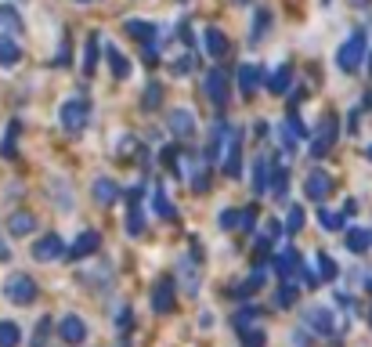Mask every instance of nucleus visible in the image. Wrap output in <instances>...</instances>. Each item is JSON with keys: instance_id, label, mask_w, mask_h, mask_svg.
<instances>
[{"instance_id": "nucleus-20", "label": "nucleus", "mask_w": 372, "mask_h": 347, "mask_svg": "<svg viewBox=\"0 0 372 347\" xmlns=\"http://www.w3.org/2000/svg\"><path fill=\"white\" fill-rule=\"evenodd\" d=\"M127 231H130V236H141V231H145V213H141V188H134V196H130Z\"/></svg>"}, {"instance_id": "nucleus-39", "label": "nucleus", "mask_w": 372, "mask_h": 347, "mask_svg": "<svg viewBox=\"0 0 372 347\" xmlns=\"http://www.w3.org/2000/svg\"><path fill=\"white\" fill-rule=\"evenodd\" d=\"M300 228H304V210H300V206H289V213H286V231H289V236H296Z\"/></svg>"}, {"instance_id": "nucleus-15", "label": "nucleus", "mask_w": 372, "mask_h": 347, "mask_svg": "<svg viewBox=\"0 0 372 347\" xmlns=\"http://www.w3.org/2000/svg\"><path fill=\"white\" fill-rule=\"evenodd\" d=\"M58 333H62L66 343H80V340L87 336V322H83L80 315H66V318L58 322Z\"/></svg>"}, {"instance_id": "nucleus-10", "label": "nucleus", "mask_w": 372, "mask_h": 347, "mask_svg": "<svg viewBox=\"0 0 372 347\" xmlns=\"http://www.w3.org/2000/svg\"><path fill=\"white\" fill-rule=\"evenodd\" d=\"M167 127H170L174 138H192L195 134V116L188 109H174V112H167Z\"/></svg>"}, {"instance_id": "nucleus-32", "label": "nucleus", "mask_w": 372, "mask_h": 347, "mask_svg": "<svg viewBox=\"0 0 372 347\" xmlns=\"http://www.w3.org/2000/svg\"><path fill=\"white\" fill-rule=\"evenodd\" d=\"M159 101H163V84H159V80H152L148 87H145V98H141V109H159Z\"/></svg>"}, {"instance_id": "nucleus-7", "label": "nucleus", "mask_w": 372, "mask_h": 347, "mask_svg": "<svg viewBox=\"0 0 372 347\" xmlns=\"http://www.w3.org/2000/svg\"><path fill=\"white\" fill-rule=\"evenodd\" d=\"M62 253H66V243H62V236H55V231H47L43 239H36V243H33V261L51 264V261H58Z\"/></svg>"}, {"instance_id": "nucleus-25", "label": "nucleus", "mask_w": 372, "mask_h": 347, "mask_svg": "<svg viewBox=\"0 0 372 347\" xmlns=\"http://www.w3.org/2000/svg\"><path fill=\"white\" fill-rule=\"evenodd\" d=\"M105 58H109V66H113V76H116V80H127V76H130V62H127V58H123L113 44L105 47Z\"/></svg>"}, {"instance_id": "nucleus-9", "label": "nucleus", "mask_w": 372, "mask_h": 347, "mask_svg": "<svg viewBox=\"0 0 372 347\" xmlns=\"http://www.w3.org/2000/svg\"><path fill=\"white\" fill-rule=\"evenodd\" d=\"M206 98L214 101L217 109H224V105H228V76H224V69H221V66L206 73Z\"/></svg>"}, {"instance_id": "nucleus-49", "label": "nucleus", "mask_w": 372, "mask_h": 347, "mask_svg": "<svg viewBox=\"0 0 372 347\" xmlns=\"http://www.w3.org/2000/svg\"><path fill=\"white\" fill-rule=\"evenodd\" d=\"M235 4H253V0H235Z\"/></svg>"}, {"instance_id": "nucleus-4", "label": "nucleus", "mask_w": 372, "mask_h": 347, "mask_svg": "<svg viewBox=\"0 0 372 347\" xmlns=\"http://www.w3.org/2000/svg\"><path fill=\"white\" fill-rule=\"evenodd\" d=\"M304 326L311 333H318V336H333L336 333V318H333L329 308H307L304 311Z\"/></svg>"}, {"instance_id": "nucleus-31", "label": "nucleus", "mask_w": 372, "mask_h": 347, "mask_svg": "<svg viewBox=\"0 0 372 347\" xmlns=\"http://www.w3.org/2000/svg\"><path fill=\"white\" fill-rule=\"evenodd\" d=\"M296 293H300L296 282H282V286L275 289V304H279V308H293V304H296Z\"/></svg>"}, {"instance_id": "nucleus-37", "label": "nucleus", "mask_w": 372, "mask_h": 347, "mask_svg": "<svg viewBox=\"0 0 372 347\" xmlns=\"http://www.w3.org/2000/svg\"><path fill=\"white\" fill-rule=\"evenodd\" d=\"M275 134H279V145H282L286 152H296V138H300V134H296L289 124H279V131H275Z\"/></svg>"}, {"instance_id": "nucleus-18", "label": "nucleus", "mask_w": 372, "mask_h": 347, "mask_svg": "<svg viewBox=\"0 0 372 347\" xmlns=\"http://www.w3.org/2000/svg\"><path fill=\"white\" fill-rule=\"evenodd\" d=\"M116 199H120V185L113 178H98L94 181V203L98 206H113Z\"/></svg>"}, {"instance_id": "nucleus-36", "label": "nucleus", "mask_w": 372, "mask_h": 347, "mask_svg": "<svg viewBox=\"0 0 372 347\" xmlns=\"http://www.w3.org/2000/svg\"><path fill=\"white\" fill-rule=\"evenodd\" d=\"M94 66H98V33H91V40L83 47V73H94Z\"/></svg>"}, {"instance_id": "nucleus-21", "label": "nucleus", "mask_w": 372, "mask_h": 347, "mask_svg": "<svg viewBox=\"0 0 372 347\" xmlns=\"http://www.w3.org/2000/svg\"><path fill=\"white\" fill-rule=\"evenodd\" d=\"M177 275H181V286H185V293H199V268L192 264V257H185L181 264H177Z\"/></svg>"}, {"instance_id": "nucleus-19", "label": "nucleus", "mask_w": 372, "mask_h": 347, "mask_svg": "<svg viewBox=\"0 0 372 347\" xmlns=\"http://www.w3.org/2000/svg\"><path fill=\"white\" fill-rule=\"evenodd\" d=\"M347 231V250L351 253H368V246H372V231L368 228H343Z\"/></svg>"}, {"instance_id": "nucleus-6", "label": "nucleus", "mask_w": 372, "mask_h": 347, "mask_svg": "<svg viewBox=\"0 0 372 347\" xmlns=\"http://www.w3.org/2000/svg\"><path fill=\"white\" fill-rule=\"evenodd\" d=\"M304 192H307L311 203H326L329 192H333V178H329L326 170H311V174H307V181H304Z\"/></svg>"}, {"instance_id": "nucleus-17", "label": "nucleus", "mask_w": 372, "mask_h": 347, "mask_svg": "<svg viewBox=\"0 0 372 347\" xmlns=\"http://www.w3.org/2000/svg\"><path fill=\"white\" fill-rule=\"evenodd\" d=\"M260 66L257 62H246V66H239V76H235V84H239V91L242 94H253L257 87H260Z\"/></svg>"}, {"instance_id": "nucleus-28", "label": "nucleus", "mask_w": 372, "mask_h": 347, "mask_svg": "<svg viewBox=\"0 0 372 347\" xmlns=\"http://www.w3.org/2000/svg\"><path fill=\"white\" fill-rule=\"evenodd\" d=\"M268 26H272V11L257 8V19H253V26H249V40H253V44H260L264 36H268Z\"/></svg>"}, {"instance_id": "nucleus-45", "label": "nucleus", "mask_w": 372, "mask_h": 347, "mask_svg": "<svg viewBox=\"0 0 372 347\" xmlns=\"http://www.w3.org/2000/svg\"><path fill=\"white\" fill-rule=\"evenodd\" d=\"M192 188H195V192H206V188H210V178H206V170H199V178H192Z\"/></svg>"}, {"instance_id": "nucleus-51", "label": "nucleus", "mask_w": 372, "mask_h": 347, "mask_svg": "<svg viewBox=\"0 0 372 347\" xmlns=\"http://www.w3.org/2000/svg\"><path fill=\"white\" fill-rule=\"evenodd\" d=\"M76 4H87V0H76Z\"/></svg>"}, {"instance_id": "nucleus-42", "label": "nucleus", "mask_w": 372, "mask_h": 347, "mask_svg": "<svg viewBox=\"0 0 372 347\" xmlns=\"http://www.w3.org/2000/svg\"><path fill=\"white\" fill-rule=\"evenodd\" d=\"M253 318H260V311H257V308H242V311L235 315V326H239V329H249Z\"/></svg>"}, {"instance_id": "nucleus-30", "label": "nucleus", "mask_w": 372, "mask_h": 347, "mask_svg": "<svg viewBox=\"0 0 372 347\" xmlns=\"http://www.w3.org/2000/svg\"><path fill=\"white\" fill-rule=\"evenodd\" d=\"M22 343V329L15 326V322H0V347H19Z\"/></svg>"}, {"instance_id": "nucleus-23", "label": "nucleus", "mask_w": 372, "mask_h": 347, "mask_svg": "<svg viewBox=\"0 0 372 347\" xmlns=\"http://www.w3.org/2000/svg\"><path fill=\"white\" fill-rule=\"evenodd\" d=\"M268 185H272V163L268 159H253V192H268Z\"/></svg>"}, {"instance_id": "nucleus-41", "label": "nucleus", "mask_w": 372, "mask_h": 347, "mask_svg": "<svg viewBox=\"0 0 372 347\" xmlns=\"http://www.w3.org/2000/svg\"><path fill=\"white\" fill-rule=\"evenodd\" d=\"M47 333H51V318H40V326L33 333V347H47Z\"/></svg>"}, {"instance_id": "nucleus-14", "label": "nucleus", "mask_w": 372, "mask_h": 347, "mask_svg": "<svg viewBox=\"0 0 372 347\" xmlns=\"http://www.w3.org/2000/svg\"><path fill=\"white\" fill-rule=\"evenodd\" d=\"M152 308H155L159 315L174 311V282H170V278L155 282V289H152Z\"/></svg>"}, {"instance_id": "nucleus-43", "label": "nucleus", "mask_w": 372, "mask_h": 347, "mask_svg": "<svg viewBox=\"0 0 372 347\" xmlns=\"http://www.w3.org/2000/svg\"><path fill=\"white\" fill-rule=\"evenodd\" d=\"M0 22H4V26H11V29H22V22H19V15H15V8H0Z\"/></svg>"}, {"instance_id": "nucleus-35", "label": "nucleus", "mask_w": 372, "mask_h": 347, "mask_svg": "<svg viewBox=\"0 0 372 347\" xmlns=\"http://www.w3.org/2000/svg\"><path fill=\"white\" fill-rule=\"evenodd\" d=\"M318 221H322L329 231H343V228H347V217H343V213H329L326 206H318Z\"/></svg>"}, {"instance_id": "nucleus-44", "label": "nucleus", "mask_w": 372, "mask_h": 347, "mask_svg": "<svg viewBox=\"0 0 372 347\" xmlns=\"http://www.w3.org/2000/svg\"><path fill=\"white\" fill-rule=\"evenodd\" d=\"M242 333H246V336H242V340H246V347H264V333H260V329H253V333H249V329H242Z\"/></svg>"}, {"instance_id": "nucleus-22", "label": "nucleus", "mask_w": 372, "mask_h": 347, "mask_svg": "<svg viewBox=\"0 0 372 347\" xmlns=\"http://www.w3.org/2000/svg\"><path fill=\"white\" fill-rule=\"evenodd\" d=\"M289 87H293V66H279L268 80V91L272 94H289Z\"/></svg>"}, {"instance_id": "nucleus-26", "label": "nucleus", "mask_w": 372, "mask_h": 347, "mask_svg": "<svg viewBox=\"0 0 372 347\" xmlns=\"http://www.w3.org/2000/svg\"><path fill=\"white\" fill-rule=\"evenodd\" d=\"M22 58V51H19V44L11 40V36H0V66L4 69H11L15 62Z\"/></svg>"}, {"instance_id": "nucleus-47", "label": "nucleus", "mask_w": 372, "mask_h": 347, "mask_svg": "<svg viewBox=\"0 0 372 347\" xmlns=\"http://www.w3.org/2000/svg\"><path fill=\"white\" fill-rule=\"evenodd\" d=\"M4 261H11V250H8V243H4V236H0V264Z\"/></svg>"}, {"instance_id": "nucleus-2", "label": "nucleus", "mask_w": 372, "mask_h": 347, "mask_svg": "<svg viewBox=\"0 0 372 347\" xmlns=\"http://www.w3.org/2000/svg\"><path fill=\"white\" fill-rule=\"evenodd\" d=\"M4 297L11 301V304H33L36 301V282L29 278V275H22V271H15V275H8V282H4Z\"/></svg>"}, {"instance_id": "nucleus-27", "label": "nucleus", "mask_w": 372, "mask_h": 347, "mask_svg": "<svg viewBox=\"0 0 372 347\" xmlns=\"http://www.w3.org/2000/svg\"><path fill=\"white\" fill-rule=\"evenodd\" d=\"M206 51L214 54V58H224V51H228V40H224V33H221L217 26L206 29Z\"/></svg>"}, {"instance_id": "nucleus-11", "label": "nucleus", "mask_w": 372, "mask_h": 347, "mask_svg": "<svg viewBox=\"0 0 372 347\" xmlns=\"http://www.w3.org/2000/svg\"><path fill=\"white\" fill-rule=\"evenodd\" d=\"M333 138H336V120H333V116H326V124L318 127V134H311V152L314 156H326L333 149Z\"/></svg>"}, {"instance_id": "nucleus-3", "label": "nucleus", "mask_w": 372, "mask_h": 347, "mask_svg": "<svg viewBox=\"0 0 372 347\" xmlns=\"http://www.w3.org/2000/svg\"><path fill=\"white\" fill-rule=\"evenodd\" d=\"M62 127L69 131V134H80L83 127H87V116H91V109H87V101L83 98H69L66 105H62Z\"/></svg>"}, {"instance_id": "nucleus-16", "label": "nucleus", "mask_w": 372, "mask_h": 347, "mask_svg": "<svg viewBox=\"0 0 372 347\" xmlns=\"http://www.w3.org/2000/svg\"><path fill=\"white\" fill-rule=\"evenodd\" d=\"M8 231H11V236H33V231H36V217L29 213V210H15L11 217H8Z\"/></svg>"}, {"instance_id": "nucleus-24", "label": "nucleus", "mask_w": 372, "mask_h": 347, "mask_svg": "<svg viewBox=\"0 0 372 347\" xmlns=\"http://www.w3.org/2000/svg\"><path fill=\"white\" fill-rule=\"evenodd\" d=\"M272 264H275V271H279V275H293V271L300 268V257H296V250H289V246H286V250H279V253L272 257Z\"/></svg>"}, {"instance_id": "nucleus-34", "label": "nucleus", "mask_w": 372, "mask_h": 347, "mask_svg": "<svg viewBox=\"0 0 372 347\" xmlns=\"http://www.w3.org/2000/svg\"><path fill=\"white\" fill-rule=\"evenodd\" d=\"M123 29H127V33H130L134 40H152V36H155V33H152L155 26H152V22H141V19H130V22H127Z\"/></svg>"}, {"instance_id": "nucleus-48", "label": "nucleus", "mask_w": 372, "mask_h": 347, "mask_svg": "<svg viewBox=\"0 0 372 347\" xmlns=\"http://www.w3.org/2000/svg\"><path fill=\"white\" fill-rule=\"evenodd\" d=\"M127 326H130V311L123 308V311H120V329H127Z\"/></svg>"}, {"instance_id": "nucleus-38", "label": "nucleus", "mask_w": 372, "mask_h": 347, "mask_svg": "<svg viewBox=\"0 0 372 347\" xmlns=\"http://www.w3.org/2000/svg\"><path fill=\"white\" fill-rule=\"evenodd\" d=\"M272 185H275V196H279V203H282L286 192H289V174H286V170H272Z\"/></svg>"}, {"instance_id": "nucleus-46", "label": "nucleus", "mask_w": 372, "mask_h": 347, "mask_svg": "<svg viewBox=\"0 0 372 347\" xmlns=\"http://www.w3.org/2000/svg\"><path fill=\"white\" fill-rule=\"evenodd\" d=\"M300 275H304V282H307L311 289H318V282H322V278H318V271H311V268H300Z\"/></svg>"}, {"instance_id": "nucleus-12", "label": "nucleus", "mask_w": 372, "mask_h": 347, "mask_svg": "<svg viewBox=\"0 0 372 347\" xmlns=\"http://www.w3.org/2000/svg\"><path fill=\"white\" fill-rule=\"evenodd\" d=\"M98 250H101V236H98V231H80L76 243H73V250H69V257H73V261H87V257L98 253Z\"/></svg>"}, {"instance_id": "nucleus-33", "label": "nucleus", "mask_w": 372, "mask_h": 347, "mask_svg": "<svg viewBox=\"0 0 372 347\" xmlns=\"http://www.w3.org/2000/svg\"><path fill=\"white\" fill-rule=\"evenodd\" d=\"M336 275H340L336 261H333L329 253H318V278H322V282H333Z\"/></svg>"}, {"instance_id": "nucleus-13", "label": "nucleus", "mask_w": 372, "mask_h": 347, "mask_svg": "<svg viewBox=\"0 0 372 347\" xmlns=\"http://www.w3.org/2000/svg\"><path fill=\"white\" fill-rule=\"evenodd\" d=\"M228 124H224V116H217L214 127H210V138H206V159H217V152L224 149V138H228Z\"/></svg>"}, {"instance_id": "nucleus-8", "label": "nucleus", "mask_w": 372, "mask_h": 347, "mask_svg": "<svg viewBox=\"0 0 372 347\" xmlns=\"http://www.w3.org/2000/svg\"><path fill=\"white\" fill-rule=\"evenodd\" d=\"M217 224H221L224 231H249V228L257 224V210H253V206H246V210H224V213L217 217Z\"/></svg>"}, {"instance_id": "nucleus-40", "label": "nucleus", "mask_w": 372, "mask_h": 347, "mask_svg": "<svg viewBox=\"0 0 372 347\" xmlns=\"http://www.w3.org/2000/svg\"><path fill=\"white\" fill-rule=\"evenodd\" d=\"M152 203H155V213H163V217H174V206H170V199H167V192H163V188H155Z\"/></svg>"}, {"instance_id": "nucleus-29", "label": "nucleus", "mask_w": 372, "mask_h": 347, "mask_svg": "<svg viewBox=\"0 0 372 347\" xmlns=\"http://www.w3.org/2000/svg\"><path fill=\"white\" fill-rule=\"evenodd\" d=\"M260 286H264V268H257V271H253V275H249L246 282H239V286L232 289V293H235V297H253Z\"/></svg>"}, {"instance_id": "nucleus-52", "label": "nucleus", "mask_w": 372, "mask_h": 347, "mask_svg": "<svg viewBox=\"0 0 372 347\" xmlns=\"http://www.w3.org/2000/svg\"><path fill=\"white\" fill-rule=\"evenodd\" d=\"M368 318H372V315H368Z\"/></svg>"}, {"instance_id": "nucleus-50", "label": "nucleus", "mask_w": 372, "mask_h": 347, "mask_svg": "<svg viewBox=\"0 0 372 347\" xmlns=\"http://www.w3.org/2000/svg\"><path fill=\"white\" fill-rule=\"evenodd\" d=\"M368 159H372V145H368Z\"/></svg>"}, {"instance_id": "nucleus-5", "label": "nucleus", "mask_w": 372, "mask_h": 347, "mask_svg": "<svg viewBox=\"0 0 372 347\" xmlns=\"http://www.w3.org/2000/svg\"><path fill=\"white\" fill-rule=\"evenodd\" d=\"M224 174L239 178L242 174V131H228V145H224Z\"/></svg>"}, {"instance_id": "nucleus-1", "label": "nucleus", "mask_w": 372, "mask_h": 347, "mask_svg": "<svg viewBox=\"0 0 372 347\" xmlns=\"http://www.w3.org/2000/svg\"><path fill=\"white\" fill-rule=\"evenodd\" d=\"M361 58H365V33H354V36H347V40L340 44V51H336V69H340V73H354V69L361 66Z\"/></svg>"}]
</instances>
